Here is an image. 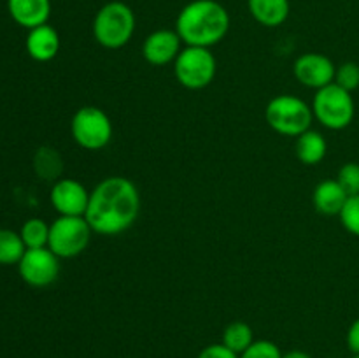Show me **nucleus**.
Returning <instances> with one entry per match:
<instances>
[{
    "instance_id": "24",
    "label": "nucleus",
    "mask_w": 359,
    "mask_h": 358,
    "mask_svg": "<svg viewBox=\"0 0 359 358\" xmlns=\"http://www.w3.org/2000/svg\"><path fill=\"white\" fill-rule=\"evenodd\" d=\"M340 221H342L344 228H346L349 234L359 237V195L349 197L344 206L342 213L339 214Z\"/></svg>"
},
{
    "instance_id": "17",
    "label": "nucleus",
    "mask_w": 359,
    "mask_h": 358,
    "mask_svg": "<svg viewBox=\"0 0 359 358\" xmlns=\"http://www.w3.org/2000/svg\"><path fill=\"white\" fill-rule=\"evenodd\" d=\"M326 153H328V142L325 135L316 130H307L294 140V154L304 165H318L319 161L325 160Z\"/></svg>"
},
{
    "instance_id": "11",
    "label": "nucleus",
    "mask_w": 359,
    "mask_h": 358,
    "mask_svg": "<svg viewBox=\"0 0 359 358\" xmlns=\"http://www.w3.org/2000/svg\"><path fill=\"white\" fill-rule=\"evenodd\" d=\"M49 200L58 216H84L90 202V192L77 179H58L53 185Z\"/></svg>"
},
{
    "instance_id": "14",
    "label": "nucleus",
    "mask_w": 359,
    "mask_h": 358,
    "mask_svg": "<svg viewBox=\"0 0 359 358\" xmlns=\"http://www.w3.org/2000/svg\"><path fill=\"white\" fill-rule=\"evenodd\" d=\"M25 46L32 60L41 63L51 62L60 51V35L51 25H41L28 30Z\"/></svg>"
},
{
    "instance_id": "18",
    "label": "nucleus",
    "mask_w": 359,
    "mask_h": 358,
    "mask_svg": "<svg viewBox=\"0 0 359 358\" xmlns=\"http://www.w3.org/2000/svg\"><path fill=\"white\" fill-rule=\"evenodd\" d=\"M25 251H27V246L20 232L0 228V265H18Z\"/></svg>"
},
{
    "instance_id": "16",
    "label": "nucleus",
    "mask_w": 359,
    "mask_h": 358,
    "mask_svg": "<svg viewBox=\"0 0 359 358\" xmlns=\"http://www.w3.org/2000/svg\"><path fill=\"white\" fill-rule=\"evenodd\" d=\"M248 7L255 21L266 28L286 23L291 13L290 0H248Z\"/></svg>"
},
{
    "instance_id": "10",
    "label": "nucleus",
    "mask_w": 359,
    "mask_h": 358,
    "mask_svg": "<svg viewBox=\"0 0 359 358\" xmlns=\"http://www.w3.org/2000/svg\"><path fill=\"white\" fill-rule=\"evenodd\" d=\"M337 67L323 53H304L294 60L293 74L297 81L312 90H321L335 81Z\"/></svg>"
},
{
    "instance_id": "28",
    "label": "nucleus",
    "mask_w": 359,
    "mask_h": 358,
    "mask_svg": "<svg viewBox=\"0 0 359 358\" xmlns=\"http://www.w3.org/2000/svg\"><path fill=\"white\" fill-rule=\"evenodd\" d=\"M283 358H312V357L305 353V351L294 350V351H290V353H284Z\"/></svg>"
},
{
    "instance_id": "2",
    "label": "nucleus",
    "mask_w": 359,
    "mask_h": 358,
    "mask_svg": "<svg viewBox=\"0 0 359 358\" xmlns=\"http://www.w3.org/2000/svg\"><path fill=\"white\" fill-rule=\"evenodd\" d=\"M230 14L217 0H193L186 4L175 20V32L186 46L212 48L226 37Z\"/></svg>"
},
{
    "instance_id": "19",
    "label": "nucleus",
    "mask_w": 359,
    "mask_h": 358,
    "mask_svg": "<svg viewBox=\"0 0 359 358\" xmlns=\"http://www.w3.org/2000/svg\"><path fill=\"white\" fill-rule=\"evenodd\" d=\"M255 340V332H252L251 325H248L245 321H233L224 329L221 343L241 357Z\"/></svg>"
},
{
    "instance_id": "15",
    "label": "nucleus",
    "mask_w": 359,
    "mask_h": 358,
    "mask_svg": "<svg viewBox=\"0 0 359 358\" xmlns=\"http://www.w3.org/2000/svg\"><path fill=\"white\" fill-rule=\"evenodd\" d=\"M347 199L349 195L344 192L337 179H325L316 186L314 193H312V204H314L316 211L325 216H339Z\"/></svg>"
},
{
    "instance_id": "6",
    "label": "nucleus",
    "mask_w": 359,
    "mask_h": 358,
    "mask_svg": "<svg viewBox=\"0 0 359 358\" xmlns=\"http://www.w3.org/2000/svg\"><path fill=\"white\" fill-rule=\"evenodd\" d=\"M70 133L79 147L86 151L104 150L112 139V121L97 105H83L70 121Z\"/></svg>"
},
{
    "instance_id": "21",
    "label": "nucleus",
    "mask_w": 359,
    "mask_h": 358,
    "mask_svg": "<svg viewBox=\"0 0 359 358\" xmlns=\"http://www.w3.org/2000/svg\"><path fill=\"white\" fill-rule=\"evenodd\" d=\"M21 239H23L27 249L48 248L49 241V225L41 218H30L23 223L20 230Z\"/></svg>"
},
{
    "instance_id": "9",
    "label": "nucleus",
    "mask_w": 359,
    "mask_h": 358,
    "mask_svg": "<svg viewBox=\"0 0 359 358\" xmlns=\"http://www.w3.org/2000/svg\"><path fill=\"white\" fill-rule=\"evenodd\" d=\"M21 279L34 288H46L58 279L60 258L49 248L27 249L18 263Z\"/></svg>"
},
{
    "instance_id": "22",
    "label": "nucleus",
    "mask_w": 359,
    "mask_h": 358,
    "mask_svg": "<svg viewBox=\"0 0 359 358\" xmlns=\"http://www.w3.org/2000/svg\"><path fill=\"white\" fill-rule=\"evenodd\" d=\"M337 181L349 197L359 195V164L356 161L344 164L337 174Z\"/></svg>"
},
{
    "instance_id": "5",
    "label": "nucleus",
    "mask_w": 359,
    "mask_h": 358,
    "mask_svg": "<svg viewBox=\"0 0 359 358\" xmlns=\"http://www.w3.org/2000/svg\"><path fill=\"white\" fill-rule=\"evenodd\" d=\"M312 112L314 119H318L325 128L344 130L353 123L356 105L351 91L332 83L321 90H316L312 98Z\"/></svg>"
},
{
    "instance_id": "23",
    "label": "nucleus",
    "mask_w": 359,
    "mask_h": 358,
    "mask_svg": "<svg viewBox=\"0 0 359 358\" xmlns=\"http://www.w3.org/2000/svg\"><path fill=\"white\" fill-rule=\"evenodd\" d=\"M335 84H339L344 90L351 91L353 93L354 90L359 88V65L356 62H346L342 65L337 67L335 72Z\"/></svg>"
},
{
    "instance_id": "12",
    "label": "nucleus",
    "mask_w": 359,
    "mask_h": 358,
    "mask_svg": "<svg viewBox=\"0 0 359 358\" xmlns=\"http://www.w3.org/2000/svg\"><path fill=\"white\" fill-rule=\"evenodd\" d=\"M182 44L184 42L181 41L175 28L174 30H168V28L154 30L153 34L147 35L142 44L144 60L154 67L167 65V63L175 62L179 53L182 51Z\"/></svg>"
},
{
    "instance_id": "25",
    "label": "nucleus",
    "mask_w": 359,
    "mask_h": 358,
    "mask_svg": "<svg viewBox=\"0 0 359 358\" xmlns=\"http://www.w3.org/2000/svg\"><path fill=\"white\" fill-rule=\"evenodd\" d=\"M283 351L276 343L266 339L255 340L238 358H283Z\"/></svg>"
},
{
    "instance_id": "26",
    "label": "nucleus",
    "mask_w": 359,
    "mask_h": 358,
    "mask_svg": "<svg viewBox=\"0 0 359 358\" xmlns=\"http://www.w3.org/2000/svg\"><path fill=\"white\" fill-rule=\"evenodd\" d=\"M196 358H238V354L233 353L231 350H228L223 343H216L203 347Z\"/></svg>"
},
{
    "instance_id": "8",
    "label": "nucleus",
    "mask_w": 359,
    "mask_h": 358,
    "mask_svg": "<svg viewBox=\"0 0 359 358\" xmlns=\"http://www.w3.org/2000/svg\"><path fill=\"white\" fill-rule=\"evenodd\" d=\"M91 234L95 232L84 216H58L49 225L48 248L58 258H74L88 248Z\"/></svg>"
},
{
    "instance_id": "20",
    "label": "nucleus",
    "mask_w": 359,
    "mask_h": 358,
    "mask_svg": "<svg viewBox=\"0 0 359 358\" xmlns=\"http://www.w3.org/2000/svg\"><path fill=\"white\" fill-rule=\"evenodd\" d=\"M34 168L39 178L58 179L63 171V160L58 151L53 147H41L34 157Z\"/></svg>"
},
{
    "instance_id": "27",
    "label": "nucleus",
    "mask_w": 359,
    "mask_h": 358,
    "mask_svg": "<svg viewBox=\"0 0 359 358\" xmlns=\"http://www.w3.org/2000/svg\"><path fill=\"white\" fill-rule=\"evenodd\" d=\"M347 347L353 354H359V318L354 319L347 330Z\"/></svg>"
},
{
    "instance_id": "13",
    "label": "nucleus",
    "mask_w": 359,
    "mask_h": 358,
    "mask_svg": "<svg viewBox=\"0 0 359 358\" xmlns=\"http://www.w3.org/2000/svg\"><path fill=\"white\" fill-rule=\"evenodd\" d=\"M7 11L20 27L32 30L48 23L51 0H7Z\"/></svg>"
},
{
    "instance_id": "3",
    "label": "nucleus",
    "mask_w": 359,
    "mask_h": 358,
    "mask_svg": "<svg viewBox=\"0 0 359 358\" xmlns=\"http://www.w3.org/2000/svg\"><path fill=\"white\" fill-rule=\"evenodd\" d=\"M133 32H135V14L128 4L112 0L104 4L95 14L93 37L102 48H123L132 41Z\"/></svg>"
},
{
    "instance_id": "1",
    "label": "nucleus",
    "mask_w": 359,
    "mask_h": 358,
    "mask_svg": "<svg viewBox=\"0 0 359 358\" xmlns=\"http://www.w3.org/2000/svg\"><path fill=\"white\" fill-rule=\"evenodd\" d=\"M140 213V193L135 183L123 175L105 178L90 192L84 218L98 235H119L128 230Z\"/></svg>"
},
{
    "instance_id": "4",
    "label": "nucleus",
    "mask_w": 359,
    "mask_h": 358,
    "mask_svg": "<svg viewBox=\"0 0 359 358\" xmlns=\"http://www.w3.org/2000/svg\"><path fill=\"white\" fill-rule=\"evenodd\" d=\"M265 119L273 132L286 137H298L311 130L314 121L312 105L294 95H277L266 104Z\"/></svg>"
},
{
    "instance_id": "29",
    "label": "nucleus",
    "mask_w": 359,
    "mask_h": 358,
    "mask_svg": "<svg viewBox=\"0 0 359 358\" xmlns=\"http://www.w3.org/2000/svg\"><path fill=\"white\" fill-rule=\"evenodd\" d=\"M353 358H359V354H354V357Z\"/></svg>"
},
{
    "instance_id": "7",
    "label": "nucleus",
    "mask_w": 359,
    "mask_h": 358,
    "mask_svg": "<svg viewBox=\"0 0 359 358\" xmlns=\"http://www.w3.org/2000/svg\"><path fill=\"white\" fill-rule=\"evenodd\" d=\"M217 62L209 48L186 46L174 62V74L179 84L188 90H203L216 77Z\"/></svg>"
}]
</instances>
